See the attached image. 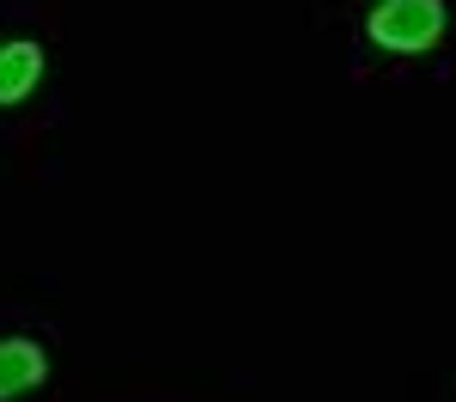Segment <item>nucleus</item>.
<instances>
[{
  "label": "nucleus",
  "mask_w": 456,
  "mask_h": 402,
  "mask_svg": "<svg viewBox=\"0 0 456 402\" xmlns=\"http://www.w3.org/2000/svg\"><path fill=\"white\" fill-rule=\"evenodd\" d=\"M444 25H451L444 0H384V6H371V19H365L371 43L389 49V55H426V49H438Z\"/></svg>",
  "instance_id": "obj_1"
},
{
  "label": "nucleus",
  "mask_w": 456,
  "mask_h": 402,
  "mask_svg": "<svg viewBox=\"0 0 456 402\" xmlns=\"http://www.w3.org/2000/svg\"><path fill=\"white\" fill-rule=\"evenodd\" d=\"M43 378H49V354L37 348L31 335H6L0 341V402L31 397Z\"/></svg>",
  "instance_id": "obj_2"
},
{
  "label": "nucleus",
  "mask_w": 456,
  "mask_h": 402,
  "mask_svg": "<svg viewBox=\"0 0 456 402\" xmlns=\"http://www.w3.org/2000/svg\"><path fill=\"white\" fill-rule=\"evenodd\" d=\"M37 79H43V49H37L31 37L0 43V110L25 104V98L37 92Z\"/></svg>",
  "instance_id": "obj_3"
}]
</instances>
